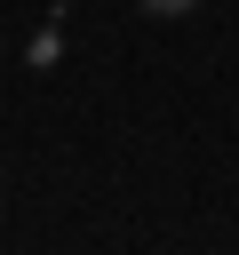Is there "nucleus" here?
<instances>
[{"instance_id":"nucleus-1","label":"nucleus","mask_w":239,"mask_h":255,"mask_svg":"<svg viewBox=\"0 0 239 255\" xmlns=\"http://www.w3.org/2000/svg\"><path fill=\"white\" fill-rule=\"evenodd\" d=\"M135 8H143V16H191L199 0H135Z\"/></svg>"},{"instance_id":"nucleus-2","label":"nucleus","mask_w":239,"mask_h":255,"mask_svg":"<svg viewBox=\"0 0 239 255\" xmlns=\"http://www.w3.org/2000/svg\"><path fill=\"white\" fill-rule=\"evenodd\" d=\"M0 48H8V40H0Z\"/></svg>"}]
</instances>
